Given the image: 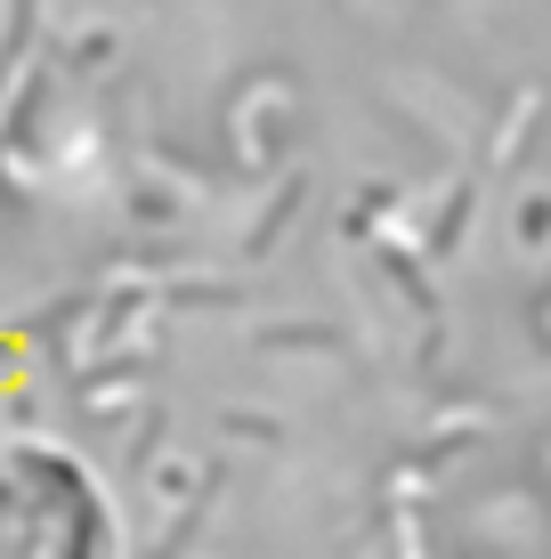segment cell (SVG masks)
Returning <instances> with one entry per match:
<instances>
[{
    "label": "cell",
    "mask_w": 551,
    "mask_h": 559,
    "mask_svg": "<svg viewBox=\"0 0 551 559\" xmlns=\"http://www.w3.org/2000/svg\"><path fill=\"white\" fill-rule=\"evenodd\" d=\"M0 559H113V511L65 447H0Z\"/></svg>",
    "instance_id": "obj_1"
}]
</instances>
